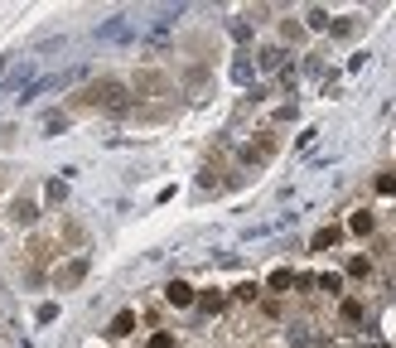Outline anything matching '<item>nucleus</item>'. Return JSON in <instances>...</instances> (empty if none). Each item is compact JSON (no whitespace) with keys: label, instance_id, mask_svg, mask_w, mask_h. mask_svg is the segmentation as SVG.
<instances>
[{"label":"nucleus","instance_id":"obj_6","mask_svg":"<svg viewBox=\"0 0 396 348\" xmlns=\"http://www.w3.org/2000/svg\"><path fill=\"white\" fill-rule=\"evenodd\" d=\"M290 285H295V276H290L286 266H281V271H271V290H290Z\"/></svg>","mask_w":396,"mask_h":348},{"label":"nucleus","instance_id":"obj_9","mask_svg":"<svg viewBox=\"0 0 396 348\" xmlns=\"http://www.w3.org/2000/svg\"><path fill=\"white\" fill-rule=\"evenodd\" d=\"M343 320H353V324H358V320H363V305H358V300H343Z\"/></svg>","mask_w":396,"mask_h":348},{"label":"nucleus","instance_id":"obj_4","mask_svg":"<svg viewBox=\"0 0 396 348\" xmlns=\"http://www.w3.org/2000/svg\"><path fill=\"white\" fill-rule=\"evenodd\" d=\"M131 329H135V315H131V310H121V315L111 320V329H106V334H111V339H121V334H131Z\"/></svg>","mask_w":396,"mask_h":348},{"label":"nucleus","instance_id":"obj_2","mask_svg":"<svg viewBox=\"0 0 396 348\" xmlns=\"http://www.w3.org/2000/svg\"><path fill=\"white\" fill-rule=\"evenodd\" d=\"M165 300H170V305H179V310H184V305H194V290H189V285H184V281H170V285H165Z\"/></svg>","mask_w":396,"mask_h":348},{"label":"nucleus","instance_id":"obj_8","mask_svg":"<svg viewBox=\"0 0 396 348\" xmlns=\"http://www.w3.org/2000/svg\"><path fill=\"white\" fill-rule=\"evenodd\" d=\"M348 228H353V232H372V213H353Z\"/></svg>","mask_w":396,"mask_h":348},{"label":"nucleus","instance_id":"obj_5","mask_svg":"<svg viewBox=\"0 0 396 348\" xmlns=\"http://www.w3.org/2000/svg\"><path fill=\"white\" fill-rule=\"evenodd\" d=\"M333 242H338V228H324V232H314V242H309V247H314V251H324V247H333Z\"/></svg>","mask_w":396,"mask_h":348},{"label":"nucleus","instance_id":"obj_3","mask_svg":"<svg viewBox=\"0 0 396 348\" xmlns=\"http://www.w3.org/2000/svg\"><path fill=\"white\" fill-rule=\"evenodd\" d=\"M83 276H88V256H78V261H68V266H63V276H58V285H78Z\"/></svg>","mask_w":396,"mask_h":348},{"label":"nucleus","instance_id":"obj_7","mask_svg":"<svg viewBox=\"0 0 396 348\" xmlns=\"http://www.w3.org/2000/svg\"><path fill=\"white\" fill-rule=\"evenodd\" d=\"M338 285H343L338 271H324V276H319V290H338Z\"/></svg>","mask_w":396,"mask_h":348},{"label":"nucleus","instance_id":"obj_1","mask_svg":"<svg viewBox=\"0 0 396 348\" xmlns=\"http://www.w3.org/2000/svg\"><path fill=\"white\" fill-rule=\"evenodd\" d=\"M88 102L101 107V112H121V107H126V88H121V83H97V88L88 92Z\"/></svg>","mask_w":396,"mask_h":348},{"label":"nucleus","instance_id":"obj_10","mask_svg":"<svg viewBox=\"0 0 396 348\" xmlns=\"http://www.w3.org/2000/svg\"><path fill=\"white\" fill-rule=\"evenodd\" d=\"M309 29H329V15L324 10H309Z\"/></svg>","mask_w":396,"mask_h":348},{"label":"nucleus","instance_id":"obj_11","mask_svg":"<svg viewBox=\"0 0 396 348\" xmlns=\"http://www.w3.org/2000/svg\"><path fill=\"white\" fill-rule=\"evenodd\" d=\"M150 348H174V339H170V334H155V339H150Z\"/></svg>","mask_w":396,"mask_h":348}]
</instances>
